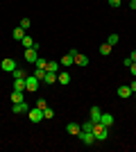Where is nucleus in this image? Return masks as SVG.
Here are the masks:
<instances>
[{
    "mask_svg": "<svg viewBox=\"0 0 136 152\" xmlns=\"http://www.w3.org/2000/svg\"><path fill=\"white\" fill-rule=\"evenodd\" d=\"M93 136H95V141H104L107 136H109V129H107V125H102V123H95V125H93Z\"/></svg>",
    "mask_w": 136,
    "mask_h": 152,
    "instance_id": "nucleus-1",
    "label": "nucleus"
},
{
    "mask_svg": "<svg viewBox=\"0 0 136 152\" xmlns=\"http://www.w3.org/2000/svg\"><path fill=\"white\" fill-rule=\"evenodd\" d=\"M0 68L5 70V73H14V70L18 68V66H16V59H12V57H5L2 61H0Z\"/></svg>",
    "mask_w": 136,
    "mask_h": 152,
    "instance_id": "nucleus-2",
    "label": "nucleus"
},
{
    "mask_svg": "<svg viewBox=\"0 0 136 152\" xmlns=\"http://www.w3.org/2000/svg\"><path fill=\"white\" fill-rule=\"evenodd\" d=\"M39 84H41V80L36 75H27L25 77V91H36V89H39Z\"/></svg>",
    "mask_w": 136,
    "mask_h": 152,
    "instance_id": "nucleus-3",
    "label": "nucleus"
},
{
    "mask_svg": "<svg viewBox=\"0 0 136 152\" xmlns=\"http://www.w3.org/2000/svg\"><path fill=\"white\" fill-rule=\"evenodd\" d=\"M77 139L82 141L84 145H93V143H95V136H93V132H84V129H79Z\"/></svg>",
    "mask_w": 136,
    "mask_h": 152,
    "instance_id": "nucleus-4",
    "label": "nucleus"
},
{
    "mask_svg": "<svg viewBox=\"0 0 136 152\" xmlns=\"http://www.w3.org/2000/svg\"><path fill=\"white\" fill-rule=\"evenodd\" d=\"M25 61H30V64H36V59H39V48H25Z\"/></svg>",
    "mask_w": 136,
    "mask_h": 152,
    "instance_id": "nucleus-5",
    "label": "nucleus"
},
{
    "mask_svg": "<svg viewBox=\"0 0 136 152\" xmlns=\"http://www.w3.org/2000/svg\"><path fill=\"white\" fill-rule=\"evenodd\" d=\"M75 55H77V50H68V55H64V57H61V66H73V64H75Z\"/></svg>",
    "mask_w": 136,
    "mask_h": 152,
    "instance_id": "nucleus-6",
    "label": "nucleus"
},
{
    "mask_svg": "<svg viewBox=\"0 0 136 152\" xmlns=\"http://www.w3.org/2000/svg\"><path fill=\"white\" fill-rule=\"evenodd\" d=\"M30 121L32 123H41L43 121V109H39V107L30 109Z\"/></svg>",
    "mask_w": 136,
    "mask_h": 152,
    "instance_id": "nucleus-7",
    "label": "nucleus"
},
{
    "mask_svg": "<svg viewBox=\"0 0 136 152\" xmlns=\"http://www.w3.org/2000/svg\"><path fill=\"white\" fill-rule=\"evenodd\" d=\"M27 109H30V104H27L25 100H23V102H14V104H12V111H14V114H25Z\"/></svg>",
    "mask_w": 136,
    "mask_h": 152,
    "instance_id": "nucleus-8",
    "label": "nucleus"
},
{
    "mask_svg": "<svg viewBox=\"0 0 136 152\" xmlns=\"http://www.w3.org/2000/svg\"><path fill=\"white\" fill-rule=\"evenodd\" d=\"M116 93H118V98H123V100H125V98H132V95H134V91H132L127 84H123V86H118Z\"/></svg>",
    "mask_w": 136,
    "mask_h": 152,
    "instance_id": "nucleus-9",
    "label": "nucleus"
},
{
    "mask_svg": "<svg viewBox=\"0 0 136 152\" xmlns=\"http://www.w3.org/2000/svg\"><path fill=\"white\" fill-rule=\"evenodd\" d=\"M57 82L61 86H68L71 84V73H57Z\"/></svg>",
    "mask_w": 136,
    "mask_h": 152,
    "instance_id": "nucleus-10",
    "label": "nucleus"
},
{
    "mask_svg": "<svg viewBox=\"0 0 136 152\" xmlns=\"http://www.w3.org/2000/svg\"><path fill=\"white\" fill-rule=\"evenodd\" d=\"M100 116H102V109L100 107H91V114H89V118L93 123H100Z\"/></svg>",
    "mask_w": 136,
    "mask_h": 152,
    "instance_id": "nucleus-11",
    "label": "nucleus"
},
{
    "mask_svg": "<svg viewBox=\"0 0 136 152\" xmlns=\"http://www.w3.org/2000/svg\"><path fill=\"white\" fill-rule=\"evenodd\" d=\"M113 121H116V118H113V116H111V114H107V111H102V116H100V123H102V125L111 127V125H113Z\"/></svg>",
    "mask_w": 136,
    "mask_h": 152,
    "instance_id": "nucleus-12",
    "label": "nucleus"
},
{
    "mask_svg": "<svg viewBox=\"0 0 136 152\" xmlns=\"http://www.w3.org/2000/svg\"><path fill=\"white\" fill-rule=\"evenodd\" d=\"M66 129H68V134L77 136V134H79V129H82V125H77V123H68V125H66Z\"/></svg>",
    "mask_w": 136,
    "mask_h": 152,
    "instance_id": "nucleus-13",
    "label": "nucleus"
},
{
    "mask_svg": "<svg viewBox=\"0 0 136 152\" xmlns=\"http://www.w3.org/2000/svg\"><path fill=\"white\" fill-rule=\"evenodd\" d=\"M59 68H61V64L59 61H48V66H45V70H48V73H59Z\"/></svg>",
    "mask_w": 136,
    "mask_h": 152,
    "instance_id": "nucleus-14",
    "label": "nucleus"
},
{
    "mask_svg": "<svg viewBox=\"0 0 136 152\" xmlns=\"http://www.w3.org/2000/svg\"><path fill=\"white\" fill-rule=\"evenodd\" d=\"M23 100H25V93L14 89V91H12V104H14V102H23Z\"/></svg>",
    "mask_w": 136,
    "mask_h": 152,
    "instance_id": "nucleus-15",
    "label": "nucleus"
},
{
    "mask_svg": "<svg viewBox=\"0 0 136 152\" xmlns=\"http://www.w3.org/2000/svg\"><path fill=\"white\" fill-rule=\"evenodd\" d=\"M41 82H45L48 86H50V84H55V82H57V73H48V70H45V77L41 80Z\"/></svg>",
    "mask_w": 136,
    "mask_h": 152,
    "instance_id": "nucleus-16",
    "label": "nucleus"
},
{
    "mask_svg": "<svg viewBox=\"0 0 136 152\" xmlns=\"http://www.w3.org/2000/svg\"><path fill=\"white\" fill-rule=\"evenodd\" d=\"M75 64H77V66H89V57H86V55H75Z\"/></svg>",
    "mask_w": 136,
    "mask_h": 152,
    "instance_id": "nucleus-17",
    "label": "nucleus"
},
{
    "mask_svg": "<svg viewBox=\"0 0 136 152\" xmlns=\"http://www.w3.org/2000/svg\"><path fill=\"white\" fill-rule=\"evenodd\" d=\"M12 75H14V80H25V77L30 75V73H27V70H23V68H16V70L12 73Z\"/></svg>",
    "mask_w": 136,
    "mask_h": 152,
    "instance_id": "nucleus-18",
    "label": "nucleus"
},
{
    "mask_svg": "<svg viewBox=\"0 0 136 152\" xmlns=\"http://www.w3.org/2000/svg\"><path fill=\"white\" fill-rule=\"evenodd\" d=\"M23 37H25V30H23V27H14V39H16V41H23Z\"/></svg>",
    "mask_w": 136,
    "mask_h": 152,
    "instance_id": "nucleus-19",
    "label": "nucleus"
},
{
    "mask_svg": "<svg viewBox=\"0 0 136 152\" xmlns=\"http://www.w3.org/2000/svg\"><path fill=\"white\" fill-rule=\"evenodd\" d=\"M111 48H113V45H109V43H102V45H100V55H102V57L111 55Z\"/></svg>",
    "mask_w": 136,
    "mask_h": 152,
    "instance_id": "nucleus-20",
    "label": "nucleus"
},
{
    "mask_svg": "<svg viewBox=\"0 0 136 152\" xmlns=\"http://www.w3.org/2000/svg\"><path fill=\"white\" fill-rule=\"evenodd\" d=\"M20 43H23V48H34V43H36V41H32V37H23V41H20Z\"/></svg>",
    "mask_w": 136,
    "mask_h": 152,
    "instance_id": "nucleus-21",
    "label": "nucleus"
},
{
    "mask_svg": "<svg viewBox=\"0 0 136 152\" xmlns=\"http://www.w3.org/2000/svg\"><path fill=\"white\" fill-rule=\"evenodd\" d=\"M14 89L16 91H25V80H14Z\"/></svg>",
    "mask_w": 136,
    "mask_h": 152,
    "instance_id": "nucleus-22",
    "label": "nucleus"
},
{
    "mask_svg": "<svg viewBox=\"0 0 136 152\" xmlns=\"http://www.w3.org/2000/svg\"><path fill=\"white\" fill-rule=\"evenodd\" d=\"M118 41H120V37H118V34H109V37H107V43H109V45H116Z\"/></svg>",
    "mask_w": 136,
    "mask_h": 152,
    "instance_id": "nucleus-23",
    "label": "nucleus"
},
{
    "mask_svg": "<svg viewBox=\"0 0 136 152\" xmlns=\"http://www.w3.org/2000/svg\"><path fill=\"white\" fill-rule=\"evenodd\" d=\"M93 125H95V123H93V121H91V118H89V121H84V125H82V129H84V132H93Z\"/></svg>",
    "mask_w": 136,
    "mask_h": 152,
    "instance_id": "nucleus-24",
    "label": "nucleus"
},
{
    "mask_svg": "<svg viewBox=\"0 0 136 152\" xmlns=\"http://www.w3.org/2000/svg\"><path fill=\"white\" fill-rule=\"evenodd\" d=\"M43 118H48V121H50V118H55V109L45 107V109H43Z\"/></svg>",
    "mask_w": 136,
    "mask_h": 152,
    "instance_id": "nucleus-25",
    "label": "nucleus"
},
{
    "mask_svg": "<svg viewBox=\"0 0 136 152\" xmlns=\"http://www.w3.org/2000/svg\"><path fill=\"white\" fill-rule=\"evenodd\" d=\"M20 27H23V30H30V25H32V20L30 18H20V23H18Z\"/></svg>",
    "mask_w": 136,
    "mask_h": 152,
    "instance_id": "nucleus-26",
    "label": "nucleus"
},
{
    "mask_svg": "<svg viewBox=\"0 0 136 152\" xmlns=\"http://www.w3.org/2000/svg\"><path fill=\"white\" fill-rule=\"evenodd\" d=\"M32 75H36L39 80H43V77H45V68H34V73H32Z\"/></svg>",
    "mask_w": 136,
    "mask_h": 152,
    "instance_id": "nucleus-27",
    "label": "nucleus"
},
{
    "mask_svg": "<svg viewBox=\"0 0 136 152\" xmlns=\"http://www.w3.org/2000/svg\"><path fill=\"white\" fill-rule=\"evenodd\" d=\"M34 66H36V68H45V66H48V61H45V59H36V64H34Z\"/></svg>",
    "mask_w": 136,
    "mask_h": 152,
    "instance_id": "nucleus-28",
    "label": "nucleus"
},
{
    "mask_svg": "<svg viewBox=\"0 0 136 152\" xmlns=\"http://www.w3.org/2000/svg\"><path fill=\"white\" fill-rule=\"evenodd\" d=\"M120 5H123V0H109V7H113V9H118Z\"/></svg>",
    "mask_w": 136,
    "mask_h": 152,
    "instance_id": "nucleus-29",
    "label": "nucleus"
},
{
    "mask_svg": "<svg viewBox=\"0 0 136 152\" xmlns=\"http://www.w3.org/2000/svg\"><path fill=\"white\" fill-rule=\"evenodd\" d=\"M36 107H39V109H45V107H48V102H45L43 98H39V100H36Z\"/></svg>",
    "mask_w": 136,
    "mask_h": 152,
    "instance_id": "nucleus-30",
    "label": "nucleus"
},
{
    "mask_svg": "<svg viewBox=\"0 0 136 152\" xmlns=\"http://www.w3.org/2000/svg\"><path fill=\"white\" fill-rule=\"evenodd\" d=\"M129 75L136 77V61H132V66H129Z\"/></svg>",
    "mask_w": 136,
    "mask_h": 152,
    "instance_id": "nucleus-31",
    "label": "nucleus"
},
{
    "mask_svg": "<svg viewBox=\"0 0 136 152\" xmlns=\"http://www.w3.org/2000/svg\"><path fill=\"white\" fill-rule=\"evenodd\" d=\"M123 66H125V68H129V66H132V59L125 57V59H123Z\"/></svg>",
    "mask_w": 136,
    "mask_h": 152,
    "instance_id": "nucleus-32",
    "label": "nucleus"
},
{
    "mask_svg": "<svg viewBox=\"0 0 136 152\" xmlns=\"http://www.w3.org/2000/svg\"><path fill=\"white\" fill-rule=\"evenodd\" d=\"M129 9H134V12H136V0H132V2H129Z\"/></svg>",
    "mask_w": 136,
    "mask_h": 152,
    "instance_id": "nucleus-33",
    "label": "nucleus"
},
{
    "mask_svg": "<svg viewBox=\"0 0 136 152\" xmlns=\"http://www.w3.org/2000/svg\"><path fill=\"white\" fill-rule=\"evenodd\" d=\"M129 59H132V61H136V50H134V52H129Z\"/></svg>",
    "mask_w": 136,
    "mask_h": 152,
    "instance_id": "nucleus-34",
    "label": "nucleus"
},
{
    "mask_svg": "<svg viewBox=\"0 0 136 152\" xmlns=\"http://www.w3.org/2000/svg\"><path fill=\"white\" fill-rule=\"evenodd\" d=\"M129 89H132V91H136V80H134V82L129 84Z\"/></svg>",
    "mask_w": 136,
    "mask_h": 152,
    "instance_id": "nucleus-35",
    "label": "nucleus"
},
{
    "mask_svg": "<svg viewBox=\"0 0 136 152\" xmlns=\"http://www.w3.org/2000/svg\"><path fill=\"white\" fill-rule=\"evenodd\" d=\"M134 98H136V91H134Z\"/></svg>",
    "mask_w": 136,
    "mask_h": 152,
    "instance_id": "nucleus-36",
    "label": "nucleus"
}]
</instances>
